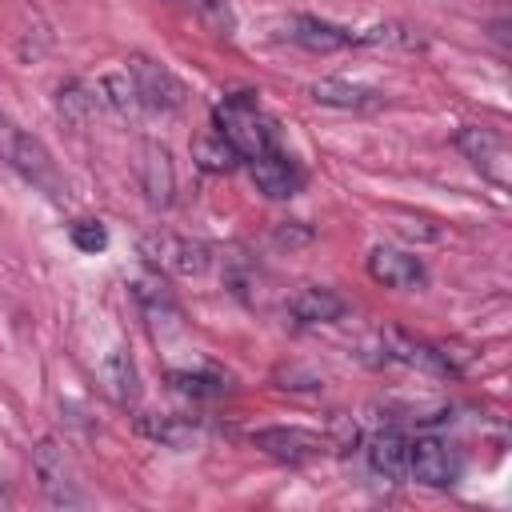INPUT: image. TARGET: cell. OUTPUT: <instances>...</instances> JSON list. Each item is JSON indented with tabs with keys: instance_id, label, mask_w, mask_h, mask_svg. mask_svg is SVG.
Returning <instances> with one entry per match:
<instances>
[{
	"instance_id": "4",
	"label": "cell",
	"mask_w": 512,
	"mask_h": 512,
	"mask_svg": "<svg viewBox=\"0 0 512 512\" xmlns=\"http://www.w3.org/2000/svg\"><path fill=\"white\" fill-rule=\"evenodd\" d=\"M140 252L152 268L176 272V276H200L212 264V252L192 240V236H176V232H152L140 240Z\"/></svg>"
},
{
	"instance_id": "16",
	"label": "cell",
	"mask_w": 512,
	"mask_h": 512,
	"mask_svg": "<svg viewBox=\"0 0 512 512\" xmlns=\"http://www.w3.org/2000/svg\"><path fill=\"white\" fill-rule=\"evenodd\" d=\"M288 312L300 320V324H332L344 316V300L332 292V288H300L292 300H288Z\"/></svg>"
},
{
	"instance_id": "18",
	"label": "cell",
	"mask_w": 512,
	"mask_h": 512,
	"mask_svg": "<svg viewBox=\"0 0 512 512\" xmlns=\"http://www.w3.org/2000/svg\"><path fill=\"white\" fill-rule=\"evenodd\" d=\"M140 432L164 448H192L200 440V428L184 416H140Z\"/></svg>"
},
{
	"instance_id": "21",
	"label": "cell",
	"mask_w": 512,
	"mask_h": 512,
	"mask_svg": "<svg viewBox=\"0 0 512 512\" xmlns=\"http://www.w3.org/2000/svg\"><path fill=\"white\" fill-rule=\"evenodd\" d=\"M352 44H376V48H424V40L404 28V24H372V28H352Z\"/></svg>"
},
{
	"instance_id": "25",
	"label": "cell",
	"mask_w": 512,
	"mask_h": 512,
	"mask_svg": "<svg viewBox=\"0 0 512 512\" xmlns=\"http://www.w3.org/2000/svg\"><path fill=\"white\" fill-rule=\"evenodd\" d=\"M72 244L84 248V252H100L108 244V232L96 224V220H76L72 224Z\"/></svg>"
},
{
	"instance_id": "17",
	"label": "cell",
	"mask_w": 512,
	"mask_h": 512,
	"mask_svg": "<svg viewBox=\"0 0 512 512\" xmlns=\"http://www.w3.org/2000/svg\"><path fill=\"white\" fill-rule=\"evenodd\" d=\"M368 464H372L376 476L400 480V476H408V444H404L396 432H380V436H372V444H368Z\"/></svg>"
},
{
	"instance_id": "27",
	"label": "cell",
	"mask_w": 512,
	"mask_h": 512,
	"mask_svg": "<svg viewBox=\"0 0 512 512\" xmlns=\"http://www.w3.org/2000/svg\"><path fill=\"white\" fill-rule=\"evenodd\" d=\"M332 432H336V444H340V448L356 444V424H352V416L336 412V416H332Z\"/></svg>"
},
{
	"instance_id": "20",
	"label": "cell",
	"mask_w": 512,
	"mask_h": 512,
	"mask_svg": "<svg viewBox=\"0 0 512 512\" xmlns=\"http://www.w3.org/2000/svg\"><path fill=\"white\" fill-rule=\"evenodd\" d=\"M96 104L112 108L116 116H136L140 100H136V88H132L128 72H112V76H100V88H96Z\"/></svg>"
},
{
	"instance_id": "11",
	"label": "cell",
	"mask_w": 512,
	"mask_h": 512,
	"mask_svg": "<svg viewBox=\"0 0 512 512\" xmlns=\"http://www.w3.org/2000/svg\"><path fill=\"white\" fill-rule=\"evenodd\" d=\"M248 176H252L256 192H264L268 200H288V196H296L300 184H304L300 168H296L280 148H272V152H264V156H252V160H248Z\"/></svg>"
},
{
	"instance_id": "3",
	"label": "cell",
	"mask_w": 512,
	"mask_h": 512,
	"mask_svg": "<svg viewBox=\"0 0 512 512\" xmlns=\"http://www.w3.org/2000/svg\"><path fill=\"white\" fill-rule=\"evenodd\" d=\"M32 472H36L40 492H44L48 504H56V508L84 504V496H80V488H76L72 460H68V452H64L52 436H44V440L32 448Z\"/></svg>"
},
{
	"instance_id": "24",
	"label": "cell",
	"mask_w": 512,
	"mask_h": 512,
	"mask_svg": "<svg viewBox=\"0 0 512 512\" xmlns=\"http://www.w3.org/2000/svg\"><path fill=\"white\" fill-rule=\"evenodd\" d=\"M188 4L196 8V16H200L208 28H216L220 36H232L236 20H232V8H228L224 0H188Z\"/></svg>"
},
{
	"instance_id": "22",
	"label": "cell",
	"mask_w": 512,
	"mask_h": 512,
	"mask_svg": "<svg viewBox=\"0 0 512 512\" xmlns=\"http://www.w3.org/2000/svg\"><path fill=\"white\" fill-rule=\"evenodd\" d=\"M132 292H136V300H140V308L148 312L152 324L176 316V304H172V296H168V288H164L160 276H140V280H132Z\"/></svg>"
},
{
	"instance_id": "10",
	"label": "cell",
	"mask_w": 512,
	"mask_h": 512,
	"mask_svg": "<svg viewBox=\"0 0 512 512\" xmlns=\"http://www.w3.org/2000/svg\"><path fill=\"white\" fill-rule=\"evenodd\" d=\"M368 276H372L376 284H384V288H404V292H412V288H424L428 268L420 264V256H412V252H404V248L376 244V248L368 252Z\"/></svg>"
},
{
	"instance_id": "2",
	"label": "cell",
	"mask_w": 512,
	"mask_h": 512,
	"mask_svg": "<svg viewBox=\"0 0 512 512\" xmlns=\"http://www.w3.org/2000/svg\"><path fill=\"white\" fill-rule=\"evenodd\" d=\"M0 160L44 192L60 188V176H56V164H52L48 148L36 136H28L20 124H12L8 116H0Z\"/></svg>"
},
{
	"instance_id": "9",
	"label": "cell",
	"mask_w": 512,
	"mask_h": 512,
	"mask_svg": "<svg viewBox=\"0 0 512 512\" xmlns=\"http://www.w3.org/2000/svg\"><path fill=\"white\" fill-rule=\"evenodd\" d=\"M456 456L448 452V444H440L436 436H416L408 440V476L428 484V488H448L456 484Z\"/></svg>"
},
{
	"instance_id": "15",
	"label": "cell",
	"mask_w": 512,
	"mask_h": 512,
	"mask_svg": "<svg viewBox=\"0 0 512 512\" xmlns=\"http://www.w3.org/2000/svg\"><path fill=\"white\" fill-rule=\"evenodd\" d=\"M100 384H104V392L116 400V404H136V396H140V376H136V364H132V356L124 352V348H108L104 356H100Z\"/></svg>"
},
{
	"instance_id": "12",
	"label": "cell",
	"mask_w": 512,
	"mask_h": 512,
	"mask_svg": "<svg viewBox=\"0 0 512 512\" xmlns=\"http://www.w3.org/2000/svg\"><path fill=\"white\" fill-rule=\"evenodd\" d=\"M252 444L276 460H288V464H300V460H312L328 448L324 436L308 432V428H260L252 432Z\"/></svg>"
},
{
	"instance_id": "7",
	"label": "cell",
	"mask_w": 512,
	"mask_h": 512,
	"mask_svg": "<svg viewBox=\"0 0 512 512\" xmlns=\"http://www.w3.org/2000/svg\"><path fill=\"white\" fill-rule=\"evenodd\" d=\"M136 180H140V192L152 208H168L172 196H176V168H172V156L164 144L156 140H144L136 148Z\"/></svg>"
},
{
	"instance_id": "23",
	"label": "cell",
	"mask_w": 512,
	"mask_h": 512,
	"mask_svg": "<svg viewBox=\"0 0 512 512\" xmlns=\"http://www.w3.org/2000/svg\"><path fill=\"white\" fill-rule=\"evenodd\" d=\"M56 108H60L64 120L84 124V120L96 112V92H88V88H80V84H64L60 96H56Z\"/></svg>"
},
{
	"instance_id": "13",
	"label": "cell",
	"mask_w": 512,
	"mask_h": 512,
	"mask_svg": "<svg viewBox=\"0 0 512 512\" xmlns=\"http://www.w3.org/2000/svg\"><path fill=\"white\" fill-rule=\"evenodd\" d=\"M308 92H312L316 104L344 108V112H376V108H384V92H376L368 84H348V80H336V76L316 80Z\"/></svg>"
},
{
	"instance_id": "26",
	"label": "cell",
	"mask_w": 512,
	"mask_h": 512,
	"mask_svg": "<svg viewBox=\"0 0 512 512\" xmlns=\"http://www.w3.org/2000/svg\"><path fill=\"white\" fill-rule=\"evenodd\" d=\"M172 384H176L180 392H188V396H216V392H220L216 380H208V376H192V372H172Z\"/></svg>"
},
{
	"instance_id": "5",
	"label": "cell",
	"mask_w": 512,
	"mask_h": 512,
	"mask_svg": "<svg viewBox=\"0 0 512 512\" xmlns=\"http://www.w3.org/2000/svg\"><path fill=\"white\" fill-rule=\"evenodd\" d=\"M456 148H460V152L480 168V176H488L496 188H508V184H512V148H508V140H504L500 132L468 124V128L456 132Z\"/></svg>"
},
{
	"instance_id": "6",
	"label": "cell",
	"mask_w": 512,
	"mask_h": 512,
	"mask_svg": "<svg viewBox=\"0 0 512 512\" xmlns=\"http://www.w3.org/2000/svg\"><path fill=\"white\" fill-rule=\"evenodd\" d=\"M128 80L136 88V100L140 108H152V112H176L184 104V84L156 60L148 56H128Z\"/></svg>"
},
{
	"instance_id": "19",
	"label": "cell",
	"mask_w": 512,
	"mask_h": 512,
	"mask_svg": "<svg viewBox=\"0 0 512 512\" xmlns=\"http://www.w3.org/2000/svg\"><path fill=\"white\" fill-rule=\"evenodd\" d=\"M192 160H196L204 172H232L236 160H240V152H236L220 132H212V136H196V140H192Z\"/></svg>"
},
{
	"instance_id": "1",
	"label": "cell",
	"mask_w": 512,
	"mask_h": 512,
	"mask_svg": "<svg viewBox=\"0 0 512 512\" xmlns=\"http://www.w3.org/2000/svg\"><path fill=\"white\" fill-rule=\"evenodd\" d=\"M216 132L240 152V160L264 156L276 148V124L260 112L252 96H232L216 108Z\"/></svg>"
},
{
	"instance_id": "8",
	"label": "cell",
	"mask_w": 512,
	"mask_h": 512,
	"mask_svg": "<svg viewBox=\"0 0 512 512\" xmlns=\"http://www.w3.org/2000/svg\"><path fill=\"white\" fill-rule=\"evenodd\" d=\"M380 344H384V360H400L408 368H420L428 376H456V364L448 360V352H440L436 344L412 336V332H400V328H384L380 332Z\"/></svg>"
},
{
	"instance_id": "14",
	"label": "cell",
	"mask_w": 512,
	"mask_h": 512,
	"mask_svg": "<svg viewBox=\"0 0 512 512\" xmlns=\"http://www.w3.org/2000/svg\"><path fill=\"white\" fill-rule=\"evenodd\" d=\"M288 40H296L308 52H336V48H348L352 44V28L328 24L320 16H292L288 20Z\"/></svg>"
}]
</instances>
